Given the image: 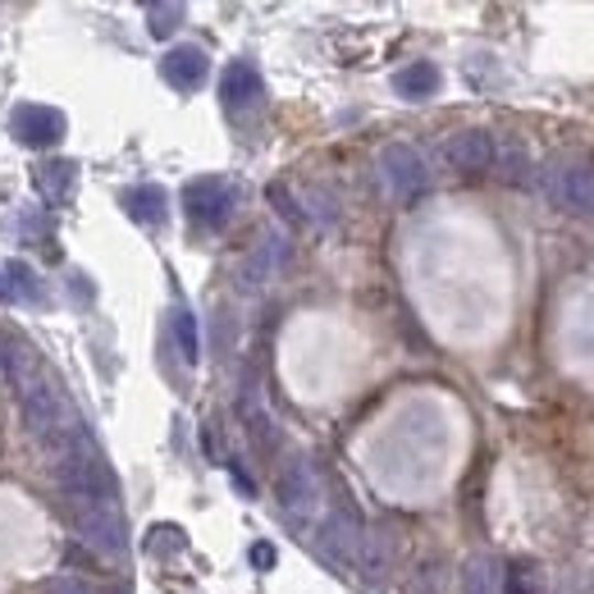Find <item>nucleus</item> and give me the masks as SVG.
I'll use <instances>...</instances> for the list:
<instances>
[{
  "instance_id": "nucleus-10",
  "label": "nucleus",
  "mask_w": 594,
  "mask_h": 594,
  "mask_svg": "<svg viewBox=\"0 0 594 594\" xmlns=\"http://www.w3.org/2000/svg\"><path fill=\"white\" fill-rule=\"evenodd\" d=\"M0 366H6L14 389H23L28 380H37V375H42V361L33 353V343H28L23 334H14V330L0 334Z\"/></svg>"
},
{
  "instance_id": "nucleus-1",
  "label": "nucleus",
  "mask_w": 594,
  "mask_h": 594,
  "mask_svg": "<svg viewBox=\"0 0 594 594\" xmlns=\"http://www.w3.org/2000/svg\"><path fill=\"white\" fill-rule=\"evenodd\" d=\"M60 508L74 521L83 544H91L106 558H119L129 549V526L119 517V504H101V498H60Z\"/></svg>"
},
{
  "instance_id": "nucleus-19",
  "label": "nucleus",
  "mask_w": 594,
  "mask_h": 594,
  "mask_svg": "<svg viewBox=\"0 0 594 594\" xmlns=\"http://www.w3.org/2000/svg\"><path fill=\"white\" fill-rule=\"evenodd\" d=\"M279 252H284V247H279V238H270L261 252L247 261V270H242V274H247V284H266V279L274 274V266H279Z\"/></svg>"
},
{
  "instance_id": "nucleus-17",
  "label": "nucleus",
  "mask_w": 594,
  "mask_h": 594,
  "mask_svg": "<svg viewBox=\"0 0 594 594\" xmlns=\"http://www.w3.org/2000/svg\"><path fill=\"white\" fill-rule=\"evenodd\" d=\"M174 338H179V353L187 366L202 361V334H197V316L193 311H174Z\"/></svg>"
},
{
  "instance_id": "nucleus-20",
  "label": "nucleus",
  "mask_w": 594,
  "mask_h": 594,
  "mask_svg": "<svg viewBox=\"0 0 594 594\" xmlns=\"http://www.w3.org/2000/svg\"><path fill=\"white\" fill-rule=\"evenodd\" d=\"M6 229H19V234H23V242H42V238L51 234L46 215H33V210H19V215H10Z\"/></svg>"
},
{
  "instance_id": "nucleus-2",
  "label": "nucleus",
  "mask_w": 594,
  "mask_h": 594,
  "mask_svg": "<svg viewBox=\"0 0 594 594\" xmlns=\"http://www.w3.org/2000/svg\"><path fill=\"white\" fill-rule=\"evenodd\" d=\"M234 206H238V187L229 179L206 174V179H193L183 187V210L197 229H225Z\"/></svg>"
},
{
  "instance_id": "nucleus-5",
  "label": "nucleus",
  "mask_w": 594,
  "mask_h": 594,
  "mask_svg": "<svg viewBox=\"0 0 594 594\" xmlns=\"http://www.w3.org/2000/svg\"><path fill=\"white\" fill-rule=\"evenodd\" d=\"M380 174H385L389 193H393L398 202H408V197L425 193V183H430L425 161H421V155H417L408 142H389V147L380 151Z\"/></svg>"
},
{
  "instance_id": "nucleus-12",
  "label": "nucleus",
  "mask_w": 594,
  "mask_h": 594,
  "mask_svg": "<svg viewBox=\"0 0 594 594\" xmlns=\"http://www.w3.org/2000/svg\"><path fill=\"white\" fill-rule=\"evenodd\" d=\"M393 91L402 101H425V97L440 91V69H434L430 60H412V65H402L393 74Z\"/></svg>"
},
{
  "instance_id": "nucleus-16",
  "label": "nucleus",
  "mask_w": 594,
  "mask_h": 594,
  "mask_svg": "<svg viewBox=\"0 0 594 594\" xmlns=\"http://www.w3.org/2000/svg\"><path fill=\"white\" fill-rule=\"evenodd\" d=\"M6 284H10V298L28 302V306H37V302H46V289L37 284V274H33V266H23V261H10V266H6Z\"/></svg>"
},
{
  "instance_id": "nucleus-6",
  "label": "nucleus",
  "mask_w": 594,
  "mask_h": 594,
  "mask_svg": "<svg viewBox=\"0 0 594 594\" xmlns=\"http://www.w3.org/2000/svg\"><path fill=\"white\" fill-rule=\"evenodd\" d=\"M10 129L23 147H33V151H51L60 138H65L69 129V119L65 110H55V106H19L10 115Z\"/></svg>"
},
{
  "instance_id": "nucleus-4",
  "label": "nucleus",
  "mask_w": 594,
  "mask_h": 594,
  "mask_svg": "<svg viewBox=\"0 0 594 594\" xmlns=\"http://www.w3.org/2000/svg\"><path fill=\"white\" fill-rule=\"evenodd\" d=\"M544 187H549L553 206H562L568 215H585V220H594V170L590 165H549Z\"/></svg>"
},
{
  "instance_id": "nucleus-3",
  "label": "nucleus",
  "mask_w": 594,
  "mask_h": 594,
  "mask_svg": "<svg viewBox=\"0 0 594 594\" xmlns=\"http://www.w3.org/2000/svg\"><path fill=\"white\" fill-rule=\"evenodd\" d=\"M14 398H19V421L33 440H46V434L60 425V417H65V393H60V385L46 370L37 375V380H28L23 389H14Z\"/></svg>"
},
{
  "instance_id": "nucleus-14",
  "label": "nucleus",
  "mask_w": 594,
  "mask_h": 594,
  "mask_svg": "<svg viewBox=\"0 0 594 594\" xmlns=\"http://www.w3.org/2000/svg\"><path fill=\"white\" fill-rule=\"evenodd\" d=\"M165 206H170V197H165V187H155V183H142V187H133V193H123V210L147 229L165 220Z\"/></svg>"
},
{
  "instance_id": "nucleus-8",
  "label": "nucleus",
  "mask_w": 594,
  "mask_h": 594,
  "mask_svg": "<svg viewBox=\"0 0 594 594\" xmlns=\"http://www.w3.org/2000/svg\"><path fill=\"white\" fill-rule=\"evenodd\" d=\"M161 78L179 91H197L210 78V55L202 46H170L161 60Z\"/></svg>"
},
{
  "instance_id": "nucleus-15",
  "label": "nucleus",
  "mask_w": 594,
  "mask_h": 594,
  "mask_svg": "<svg viewBox=\"0 0 594 594\" xmlns=\"http://www.w3.org/2000/svg\"><path fill=\"white\" fill-rule=\"evenodd\" d=\"M498 581H504V572H498V562L485 558V553L466 562V572H462V590L466 594H498Z\"/></svg>"
},
{
  "instance_id": "nucleus-23",
  "label": "nucleus",
  "mask_w": 594,
  "mask_h": 594,
  "mask_svg": "<svg viewBox=\"0 0 594 594\" xmlns=\"http://www.w3.org/2000/svg\"><path fill=\"white\" fill-rule=\"evenodd\" d=\"M252 562H257V568H270V562H274V549H270V544H257V549H252Z\"/></svg>"
},
{
  "instance_id": "nucleus-22",
  "label": "nucleus",
  "mask_w": 594,
  "mask_h": 594,
  "mask_svg": "<svg viewBox=\"0 0 594 594\" xmlns=\"http://www.w3.org/2000/svg\"><path fill=\"white\" fill-rule=\"evenodd\" d=\"M46 594H91L87 585H78L74 576H55L51 585H46Z\"/></svg>"
},
{
  "instance_id": "nucleus-11",
  "label": "nucleus",
  "mask_w": 594,
  "mask_h": 594,
  "mask_svg": "<svg viewBox=\"0 0 594 594\" xmlns=\"http://www.w3.org/2000/svg\"><path fill=\"white\" fill-rule=\"evenodd\" d=\"M279 498H284V508H289V512L311 508V498H316V472H311V462H306V457L289 462V472L279 476Z\"/></svg>"
},
{
  "instance_id": "nucleus-13",
  "label": "nucleus",
  "mask_w": 594,
  "mask_h": 594,
  "mask_svg": "<svg viewBox=\"0 0 594 594\" xmlns=\"http://www.w3.org/2000/svg\"><path fill=\"white\" fill-rule=\"evenodd\" d=\"M74 183H78V165L74 161H42L37 165V193L51 206H65L74 197Z\"/></svg>"
},
{
  "instance_id": "nucleus-18",
  "label": "nucleus",
  "mask_w": 594,
  "mask_h": 594,
  "mask_svg": "<svg viewBox=\"0 0 594 594\" xmlns=\"http://www.w3.org/2000/svg\"><path fill=\"white\" fill-rule=\"evenodd\" d=\"M504 594H544V576L530 562H512L504 568Z\"/></svg>"
},
{
  "instance_id": "nucleus-9",
  "label": "nucleus",
  "mask_w": 594,
  "mask_h": 594,
  "mask_svg": "<svg viewBox=\"0 0 594 594\" xmlns=\"http://www.w3.org/2000/svg\"><path fill=\"white\" fill-rule=\"evenodd\" d=\"M261 91H266L261 74H257V65H247V60H234V65L225 69V78H220V101H225L229 115L252 110L261 101Z\"/></svg>"
},
{
  "instance_id": "nucleus-7",
  "label": "nucleus",
  "mask_w": 594,
  "mask_h": 594,
  "mask_svg": "<svg viewBox=\"0 0 594 594\" xmlns=\"http://www.w3.org/2000/svg\"><path fill=\"white\" fill-rule=\"evenodd\" d=\"M444 161L457 170V174H485L498 165V142L485 133V129H466V133H453L444 142Z\"/></svg>"
},
{
  "instance_id": "nucleus-21",
  "label": "nucleus",
  "mask_w": 594,
  "mask_h": 594,
  "mask_svg": "<svg viewBox=\"0 0 594 594\" xmlns=\"http://www.w3.org/2000/svg\"><path fill=\"white\" fill-rule=\"evenodd\" d=\"M147 19H151V37H170L183 19V6H147Z\"/></svg>"
}]
</instances>
